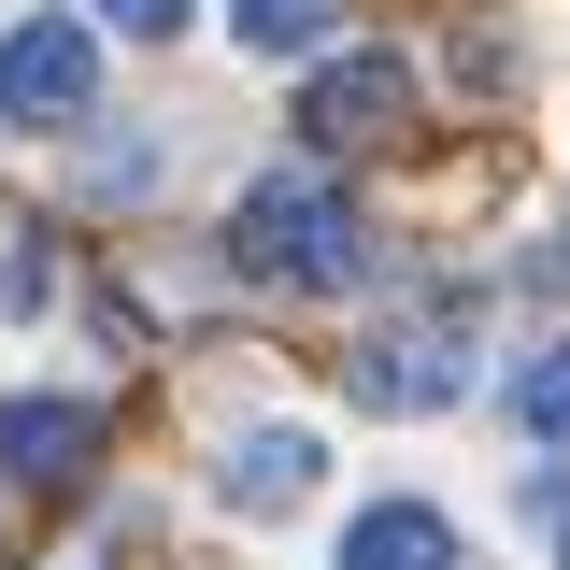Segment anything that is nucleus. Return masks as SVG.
<instances>
[{
	"label": "nucleus",
	"instance_id": "nucleus-1",
	"mask_svg": "<svg viewBox=\"0 0 570 570\" xmlns=\"http://www.w3.org/2000/svg\"><path fill=\"white\" fill-rule=\"evenodd\" d=\"M228 257L243 272H272V285H356L371 272V243H356V200L343 186H314V171H272V186H243L228 200Z\"/></svg>",
	"mask_w": 570,
	"mask_h": 570
},
{
	"label": "nucleus",
	"instance_id": "nucleus-2",
	"mask_svg": "<svg viewBox=\"0 0 570 570\" xmlns=\"http://www.w3.org/2000/svg\"><path fill=\"white\" fill-rule=\"evenodd\" d=\"M86 100H100V29H86V14H14V29H0V115L58 129Z\"/></svg>",
	"mask_w": 570,
	"mask_h": 570
},
{
	"label": "nucleus",
	"instance_id": "nucleus-3",
	"mask_svg": "<svg viewBox=\"0 0 570 570\" xmlns=\"http://www.w3.org/2000/svg\"><path fill=\"white\" fill-rule=\"evenodd\" d=\"M356 414H442V400H471V343L456 328H385V343H356Z\"/></svg>",
	"mask_w": 570,
	"mask_h": 570
},
{
	"label": "nucleus",
	"instance_id": "nucleus-4",
	"mask_svg": "<svg viewBox=\"0 0 570 570\" xmlns=\"http://www.w3.org/2000/svg\"><path fill=\"white\" fill-rule=\"evenodd\" d=\"M299 129L314 142H400L414 129V71L400 58H328L314 86H299Z\"/></svg>",
	"mask_w": 570,
	"mask_h": 570
},
{
	"label": "nucleus",
	"instance_id": "nucleus-5",
	"mask_svg": "<svg viewBox=\"0 0 570 570\" xmlns=\"http://www.w3.org/2000/svg\"><path fill=\"white\" fill-rule=\"evenodd\" d=\"M314 471H328V456H314V428H243V442L214 456L228 513H299V499H314Z\"/></svg>",
	"mask_w": 570,
	"mask_h": 570
},
{
	"label": "nucleus",
	"instance_id": "nucleus-6",
	"mask_svg": "<svg viewBox=\"0 0 570 570\" xmlns=\"http://www.w3.org/2000/svg\"><path fill=\"white\" fill-rule=\"evenodd\" d=\"M86 456H100V400H14L0 414V471L14 485H71Z\"/></svg>",
	"mask_w": 570,
	"mask_h": 570
},
{
	"label": "nucleus",
	"instance_id": "nucleus-7",
	"mask_svg": "<svg viewBox=\"0 0 570 570\" xmlns=\"http://www.w3.org/2000/svg\"><path fill=\"white\" fill-rule=\"evenodd\" d=\"M328 570H456V528H442L428 499H371V513L343 528V557H328Z\"/></svg>",
	"mask_w": 570,
	"mask_h": 570
},
{
	"label": "nucleus",
	"instance_id": "nucleus-8",
	"mask_svg": "<svg viewBox=\"0 0 570 570\" xmlns=\"http://www.w3.org/2000/svg\"><path fill=\"white\" fill-rule=\"evenodd\" d=\"M228 29H243L257 58H314V43L343 29V0H228Z\"/></svg>",
	"mask_w": 570,
	"mask_h": 570
},
{
	"label": "nucleus",
	"instance_id": "nucleus-9",
	"mask_svg": "<svg viewBox=\"0 0 570 570\" xmlns=\"http://www.w3.org/2000/svg\"><path fill=\"white\" fill-rule=\"evenodd\" d=\"M513 428H528V442H570V343H542L513 371Z\"/></svg>",
	"mask_w": 570,
	"mask_h": 570
},
{
	"label": "nucleus",
	"instance_id": "nucleus-10",
	"mask_svg": "<svg viewBox=\"0 0 570 570\" xmlns=\"http://www.w3.org/2000/svg\"><path fill=\"white\" fill-rule=\"evenodd\" d=\"M100 14H115L129 43H171V29H186V0H100Z\"/></svg>",
	"mask_w": 570,
	"mask_h": 570
}]
</instances>
